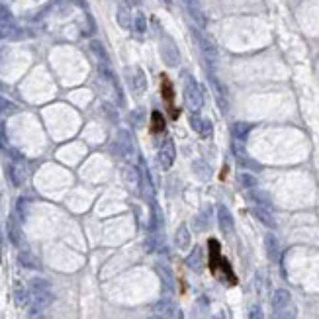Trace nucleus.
Masks as SVG:
<instances>
[{
    "label": "nucleus",
    "mask_w": 319,
    "mask_h": 319,
    "mask_svg": "<svg viewBox=\"0 0 319 319\" xmlns=\"http://www.w3.org/2000/svg\"><path fill=\"white\" fill-rule=\"evenodd\" d=\"M264 249H266L268 259H270L272 262H278V259H280V243H278V239H276L272 233H268V235L264 237Z\"/></svg>",
    "instance_id": "obj_7"
},
{
    "label": "nucleus",
    "mask_w": 319,
    "mask_h": 319,
    "mask_svg": "<svg viewBox=\"0 0 319 319\" xmlns=\"http://www.w3.org/2000/svg\"><path fill=\"white\" fill-rule=\"evenodd\" d=\"M239 180H241V184H243L245 188H255V186H257V179H255L253 175H249V173L239 175Z\"/></svg>",
    "instance_id": "obj_23"
},
{
    "label": "nucleus",
    "mask_w": 319,
    "mask_h": 319,
    "mask_svg": "<svg viewBox=\"0 0 319 319\" xmlns=\"http://www.w3.org/2000/svg\"><path fill=\"white\" fill-rule=\"evenodd\" d=\"M190 243H192V235H190L188 227H186V225H180V227L177 229V235H175V245H177V249L186 251V249L190 247Z\"/></svg>",
    "instance_id": "obj_8"
},
{
    "label": "nucleus",
    "mask_w": 319,
    "mask_h": 319,
    "mask_svg": "<svg viewBox=\"0 0 319 319\" xmlns=\"http://www.w3.org/2000/svg\"><path fill=\"white\" fill-rule=\"evenodd\" d=\"M298 317V309L290 303V305H286L284 309H278L274 315H272V319H296Z\"/></svg>",
    "instance_id": "obj_17"
},
{
    "label": "nucleus",
    "mask_w": 319,
    "mask_h": 319,
    "mask_svg": "<svg viewBox=\"0 0 319 319\" xmlns=\"http://www.w3.org/2000/svg\"><path fill=\"white\" fill-rule=\"evenodd\" d=\"M208 245H210V268H212V272L218 274L219 278H223L225 284H235L237 278H235V274H233L229 262L221 257V253H219V251H221V249H219V243H218L216 239H210Z\"/></svg>",
    "instance_id": "obj_1"
},
{
    "label": "nucleus",
    "mask_w": 319,
    "mask_h": 319,
    "mask_svg": "<svg viewBox=\"0 0 319 319\" xmlns=\"http://www.w3.org/2000/svg\"><path fill=\"white\" fill-rule=\"evenodd\" d=\"M53 301V294L49 290V284L41 278L32 280V315L43 311Z\"/></svg>",
    "instance_id": "obj_2"
},
{
    "label": "nucleus",
    "mask_w": 319,
    "mask_h": 319,
    "mask_svg": "<svg viewBox=\"0 0 319 319\" xmlns=\"http://www.w3.org/2000/svg\"><path fill=\"white\" fill-rule=\"evenodd\" d=\"M163 96L169 98V102L173 100V84L169 79H163Z\"/></svg>",
    "instance_id": "obj_25"
},
{
    "label": "nucleus",
    "mask_w": 319,
    "mask_h": 319,
    "mask_svg": "<svg viewBox=\"0 0 319 319\" xmlns=\"http://www.w3.org/2000/svg\"><path fill=\"white\" fill-rule=\"evenodd\" d=\"M231 133L235 135V139H241L243 141L251 133V123H247V121H235L231 125Z\"/></svg>",
    "instance_id": "obj_14"
},
{
    "label": "nucleus",
    "mask_w": 319,
    "mask_h": 319,
    "mask_svg": "<svg viewBox=\"0 0 319 319\" xmlns=\"http://www.w3.org/2000/svg\"><path fill=\"white\" fill-rule=\"evenodd\" d=\"M30 301V296H28V290L24 288V286H16V303L18 305H26Z\"/></svg>",
    "instance_id": "obj_20"
},
{
    "label": "nucleus",
    "mask_w": 319,
    "mask_h": 319,
    "mask_svg": "<svg viewBox=\"0 0 319 319\" xmlns=\"http://www.w3.org/2000/svg\"><path fill=\"white\" fill-rule=\"evenodd\" d=\"M290 303H292V296H290V292H288V290L280 288V290H276V292H274V296H272V307H274V311L284 309V307H286V305H290Z\"/></svg>",
    "instance_id": "obj_9"
},
{
    "label": "nucleus",
    "mask_w": 319,
    "mask_h": 319,
    "mask_svg": "<svg viewBox=\"0 0 319 319\" xmlns=\"http://www.w3.org/2000/svg\"><path fill=\"white\" fill-rule=\"evenodd\" d=\"M175 319H184V315H182V311H179V309H177V315H175Z\"/></svg>",
    "instance_id": "obj_28"
},
{
    "label": "nucleus",
    "mask_w": 319,
    "mask_h": 319,
    "mask_svg": "<svg viewBox=\"0 0 319 319\" xmlns=\"http://www.w3.org/2000/svg\"><path fill=\"white\" fill-rule=\"evenodd\" d=\"M253 214L257 216V219L260 221V223H264L266 227H274L276 225V221H274V218H272V214H270V210L268 208H262V206H255L253 208Z\"/></svg>",
    "instance_id": "obj_12"
},
{
    "label": "nucleus",
    "mask_w": 319,
    "mask_h": 319,
    "mask_svg": "<svg viewBox=\"0 0 319 319\" xmlns=\"http://www.w3.org/2000/svg\"><path fill=\"white\" fill-rule=\"evenodd\" d=\"M153 131H163V127H165V118H163V114L161 112H153Z\"/></svg>",
    "instance_id": "obj_22"
},
{
    "label": "nucleus",
    "mask_w": 319,
    "mask_h": 319,
    "mask_svg": "<svg viewBox=\"0 0 319 319\" xmlns=\"http://www.w3.org/2000/svg\"><path fill=\"white\" fill-rule=\"evenodd\" d=\"M151 319H163V317H159V315H155V317H151Z\"/></svg>",
    "instance_id": "obj_29"
},
{
    "label": "nucleus",
    "mask_w": 319,
    "mask_h": 319,
    "mask_svg": "<svg viewBox=\"0 0 319 319\" xmlns=\"http://www.w3.org/2000/svg\"><path fill=\"white\" fill-rule=\"evenodd\" d=\"M210 214H202L200 218H196V229H200V231H204V229H208V225H210Z\"/></svg>",
    "instance_id": "obj_24"
},
{
    "label": "nucleus",
    "mask_w": 319,
    "mask_h": 319,
    "mask_svg": "<svg viewBox=\"0 0 319 319\" xmlns=\"http://www.w3.org/2000/svg\"><path fill=\"white\" fill-rule=\"evenodd\" d=\"M157 270H159V274H161V278H163V284L167 286V290H169V292H173V290H175V278H173V272H171L169 268L161 266V264L157 266Z\"/></svg>",
    "instance_id": "obj_16"
},
{
    "label": "nucleus",
    "mask_w": 319,
    "mask_h": 319,
    "mask_svg": "<svg viewBox=\"0 0 319 319\" xmlns=\"http://www.w3.org/2000/svg\"><path fill=\"white\" fill-rule=\"evenodd\" d=\"M184 100H186V106L192 110V112H200L202 106H204V96L200 92V88L190 82L186 88H184Z\"/></svg>",
    "instance_id": "obj_3"
},
{
    "label": "nucleus",
    "mask_w": 319,
    "mask_h": 319,
    "mask_svg": "<svg viewBox=\"0 0 319 319\" xmlns=\"http://www.w3.org/2000/svg\"><path fill=\"white\" fill-rule=\"evenodd\" d=\"M190 125H192V129L198 133V135H202V137H210L212 133H214V123L208 120V118H202V116H190Z\"/></svg>",
    "instance_id": "obj_5"
},
{
    "label": "nucleus",
    "mask_w": 319,
    "mask_h": 319,
    "mask_svg": "<svg viewBox=\"0 0 319 319\" xmlns=\"http://www.w3.org/2000/svg\"><path fill=\"white\" fill-rule=\"evenodd\" d=\"M145 86H147V84H145V77L139 73V75H137V92H143Z\"/></svg>",
    "instance_id": "obj_27"
},
{
    "label": "nucleus",
    "mask_w": 319,
    "mask_h": 319,
    "mask_svg": "<svg viewBox=\"0 0 319 319\" xmlns=\"http://www.w3.org/2000/svg\"><path fill=\"white\" fill-rule=\"evenodd\" d=\"M26 177H28V173H26V169H24L22 165L12 167V182H14L16 186H20V184L26 180Z\"/></svg>",
    "instance_id": "obj_18"
},
{
    "label": "nucleus",
    "mask_w": 319,
    "mask_h": 319,
    "mask_svg": "<svg viewBox=\"0 0 319 319\" xmlns=\"http://www.w3.org/2000/svg\"><path fill=\"white\" fill-rule=\"evenodd\" d=\"M163 61H165L169 67H177V65H179V51H177V47H175L171 41H167V43L163 45Z\"/></svg>",
    "instance_id": "obj_11"
},
{
    "label": "nucleus",
    "mask_w": 319,
    "mask_h": 319,
    "mask_svg": "<svg viewBox=\"0 0 319 319\" xmlns=\"http://www.w3.org/2000/svg\"><path fill=\"white\" fill-rule=\"evenodd\" d=\"M20 262L24 264V266H28V268H38V260L34 259V255L32 253H20Z\"/></svg>",
    "instance_id": "obj_21"
},
{
    "label": "nucleus",
    "mask_w": 319,
    "mask_h": 319,
    "mask_svg": "<svg viewBox=\"0 0 319 319\" xmlns=\"http://www.w3.org/2000/svg\"><path fill=\"white\" fill-rule=\"evenodd\" d=\"M175 159H177V147H175V143H173L171 139H167V141L163 143L161 151H159V165H161V167L167 171V169L173 167Z\"/></svg>",
    "instance_id": "obj_4"
},
{
    "label": "nucleus",
    "mask_w": 319,
    "mask_h": 319,
    "mask_svg": "<svg viewBox=\"0 0 319 319\" xmlns=\"http://www.w3.org/2000/svg\"><path fill=\"white\" fill-rule=\"evenodd\" d=\"M202 264H204V253H202L200 247H196V249L192 251V255L188 257V266H190L192 270H200Z\"/></svg>",
    "instance_id": "obj_15"
},
{
    "label": "nucleus",
    "mask_w": 319,
    "mask_h": 319,
    "mask_svg": "<svg viewBox=\"0 0 319 319\" xmlns=\"http://www.w3.org/2000/svg\"><path fill=\"white\" fill-rule=\"evenodd\" d=\"M249 319H264V313H262L260 305H253L249 309Z\"/></svg>",
    "instance_id": "obj_26"
},
{
    "label": "nucleus",
    "mask_w": 319,
    "mask_h": 319,
    "mask_svg": "<svg viewBox=\"0 0 319 319\" xmlns=\"http://www.w3.org/2000/svg\"><path fill=\"white\" fill-rule=\"evenodd\" d=\"M155 311L159 313V317H163V319H175V315H177V307H175V303L171 299L159 301Z\"/></svg>",
    "instance_id": "obj_10"
},
{
    "label": "nucleus",
    "mask_w": 319,
    "mask_h": 319,
    "mask_svg": "<svg viewBox=\"0 0 319 319\" xmlns=\"http://www.w3.org/2000/svg\"><path fill=\"white\" fill-rule=\"evenodd\" d=\"M8 237H10V241L14 245H20L22 243V229H20L16 218H10L8 219Z\"/></svg>",
    "instance_id": "obj_13"
},
{
    "label": "nucleus",
    "mask_w": 319,
    "mask_h": 319,
    "mask_svg": "<svg viewBox=\"0 0 319 319\" xmlns=\"http://www.w3.org/2000/svg\"><path fill=\"white\" fill-rule=\"evenodd\" d=\"M123 179H125V182H127L129 186H137V184H139V175H137V171H135L133 167H127V169L123 171Z\"/></svg>",
    "instance_id": "obj_19"
},
{
    "label": "nucleus",
    "mask_w": 319,
    "mask_h": 319,
    "mask_svg": "<svg viewBox=\"0 0 319 319\" xmlns=\"http://www.w3.org/2000/svg\"><path fill=\"white\" fill-rule=\"evenodd\" d=\"M218 223H219V229L223 233L229 235L233 231V218H231V214H229V210L225 206H219L218 208Z\"/></svg>",
    "instance_id": "obj_6"
}]
</instances>
